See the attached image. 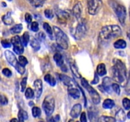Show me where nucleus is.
<instances>
[{"label": "nucleus", "instance_id": "f257e3e1", "mask_svg": "<svg viewBox=\"0 0 130 122\" xmlns=\"http://www.w3.org/2000/svg\"><path fill=\"white\" fill-rule=\"evenodd\" d=\"M114 66L111 68V74L113 80L120 84L123 87L126 86L128 83L127 69L123 61L118 58L113 60Z\"/></svg>", "mask_w": 130, "mask_h": 122}, {"label": "nucleus", "instance_id": "f03ea898", "mask_svg": "<svg viewBox=\"0 0 130 122\" xmlns=\"http://www.w3.org/2000/svg\"><path fill=\"white\" fill-rule=\"evenodd\" d=\"M122 34V30L118 25H108L104 26L99 33V38L102 41H106L118 38Z\"/></svg>", "mask_w": 130, "mask_h": 122}, {"label": "nucleus", "instance_id": "7ed1b4c3", "mask_svg": "<svg viewBox=\"0 0 130 122\" xmlns=\"http://www.w3.org/2000/svg\"><path fill=\"white\" fill-rule=\"evenodd\" d=\"M53 32H54L57 45L62 49L67 50L69 47V43L68 38L66 33L57 26H53Z\"/></svg>", "mask_w": 130, "mask_h": 122}, {"label": "nucleus", "instance_id": "20e7f679", "mask_svg": "<svg viewBox=\"0 0 130 122\" xmlns=\"http://www.w3.org/2000/svg\"><path fill=\"white\" fill-rule=\"evenodd\" d=\"M5 57H6L8 62L11 66H13V67H15V69L18 72H19L20 74H24L25 73V67H22V66H21L19 64V62H18L15 54H14L11 51L8 50L5 51Z\"/></svg>", "mask_w": 130, "mask_h": 122}, {"label": "nucleus", "instance_id": "39448f33", "mask_svg": "<svg viewBox=\"0 0 130 122\" xmlns=\"http://www.w3.org/2000/svg\"><path fill=\"white\" fill-rule=\"evenodd\" d=\"M55 99L52 95H47L44 98V100L42 104V107L47 116H50L53 114L55 110Z\"/></svg>", "mask_w": 130, "mask_h": 122}, {"label": "nucleus", "instance_id": "423d86ee", "mask_svg": "<svg viewBox=\"0 0 130 122\" xmlns=\"http://www.w3.org/2000/svg\"><path fill=\"white\" fill-rule=\"evenodd\" d=\"M81 85H83V86L85 88H86V90L88 92L89 94H90V96H91V100L93 102L94 104H99V103L100 102V100H101L100 96V95H99V93H98L91 86V85H90V84L88 83V81L85 78L81 79Z\"/></svg>", "mask_w": 130, "mask_h": 122}, {"label": "nucleus", "instance_id": "0eeeda50", "mask_svg": "<svg viewBox=\"0 0 130 122\" xmlns=\"http://www.w3.org/2000/svg\"><path fill=\"white\" fill-rule=\"evenodd\" d=\"M86 32H87L86 22L85 20L81 19V20L79 21V23L77 24L76 28L73 29V33H72V34L75 39L77 40H79L85 36Z\"/></svg>", "mask_w": 130, "mask_h": 122}, {"label": "nucleus", "instance_id": "6e6552de", "mask_svg": "<svg viewBox=\"0 0 130 122\" xmlns=\"http://www.w3.org/2000/svg\"><path fill=\"white\" fill-rule=\"evenodd\" d=\"M114 11L115 13L116 14L117 17L118 18V20L120 22L121 24H124L125 22L126 18V9L124 6L121 4L117 3H113L112 4Z\"/></svg>", "mask_w": 130, "mask_h": 122}, {"label": "nucleus", "instance_id": "1a4fd4ad", "mask_svg": "<svg viewBox=\"0 0 130 122\" xmlns=\"http://www.w3.org/2000/svg\"><path fill=\"white\" fill-rule=\"evenodd\" d=\"M88 11L89 14L95 15L99 12L102 5V0H87Z\"/></svg>", "mask_w": 130, "mask_h": 122}, {"label": "nucleus", "instance_id": "9d476101", "mask_svg": "<svg viewBox=\"0 0 130 122\" xmlns=\"http://www.w3.org/2000/svg\"><path fill=\"white\" fill-rule=\"evenodd\" d=\"M11 43L13 46V51L17 55H21L24 53V48L20 36L18 35L14 36L11 38Z\"/></svg>", "mask_w": 130, "mask_h": 122}, {"label": "nucleus", "instance_id": "9b49d317", "mask_svg": "<svg viewBox=\"0 0 130 122\" xmlns=\"http://www.w3.org/2000/svg\"><path fill=\"white\" fill-rule=\"evenodd\" d=\"M112 80L109 77H105L103 79L102 84L99 85L98 86L99 89L101 90L102 92H107V93H111L112 87L111 85L112 84Z\"/></svg>", "mask_w": 130, "mask_h": 122}, {"label": "nucleus", "instance_id": "f8f14e48", "mask_svg": "<svg viewBox=\"0 0 130 122\" xmlns=\"http://www.w3.org/2000/svg\"><path fill=\"white\" fill-rule=\"evenodd\" d=\"M34 94L37 99H39L41 95L43 92V82L41 80L38 79L36 80L34 82Z\"/></svg>", "mask_w": 130, "mask_h": 122}, {"label": "nucleus", "instance_id": "ddd939ff", "mask_svg": "<svg viewBox=\"0 0 130 122\" xmlns=\"http://www.w3.org/2000/svg\"><path fill=\"white\" fill-rule=\"evenodd\" d=\"M83 11V6L82 5L80 2H78L77 4L74 5L72 9V13L74 17L77 19V20L81 19V14Z\"/></svg>", "mask_w": 130, "mask_h": 122}, {"label": "nucleus", "instance_id": "4468645a", "mask_svg": "<svg viewBox=\"0 0 130 122\" xmlns=\"http://www.w3.org/2000/svg\"><path fill=\"white\" fill-rule=\"evenodd\" d=\"M82 110V106L80 104H76L72 107L70 113V115L72 118H77L81 114Z\"/></svg>", "mask_w": 130, "mask_h": 122}, {"label": "nucleus", "instance_id": "2eb2a0df", "mask_svg": "<svg viewBox=\"0 0 130 122\" xmlns=\"http://www.w3.org/2000/svg\"><path fill=\"white\" fill-rule=\"evenodd\" d=\"M58 79L67 86H72V80L70 77L64 74H58Z\"/></svg>", "mask_w": 130, "mask_h": 122}, {"label": "nucleus", "instance_id": "dca6fc26", "mask_svg": "<svg viewBox=\"0 0 130 122\" xmlns=\"http://www.w3.org/2000/svg\"><path fill=\"white\" fill-rule=\"evenodd\" d=\"M68 94L71 97H72L74 99H79L80 97V92H81L78 90V89L76 88L72 87V86H68Z\"/></svg>", "mask_w": 130, "mask_h": 122}, {"label": "nucleus", "instance_id": "f3484780", "mask_svg": "<svg viewBox=\"0 0 130 122\" xmlns=\"http://www.w3.org/2000/svg\"><path fill=\"white\" fill-rule=\"evenodd\" d=\"M114 118L118 121H124L126 119V114L123 109H120L116 113Z\"/></svg>", "mask_w": 130, "mask_h": 122}, {"label": "nucleus", "instance_id": "a211bd4d", "mask_svg": "<svg viewBox=\"0 0 130 122\" xmlns=\"http://www.w3.org/2000/svg\"><path fill=\"white\" fill-rule=\"evenodd\" d=\"M57 16L60 21L64 23V22L67 21L70 17V12L69 13L67 11H59L57 13Z\"/></svg>", "mask_w": 130, "mask_h": 122}, {"label": "nucleus", "instance_id": "6ab92c4d", "mask_svg": "<svg viewBox=\"0 0 130 122\" xmlns=\"http://www.w3.org/2000/svg\"><path fill=\"white\" fill-rule=\"evenodd\" d=\"M89 119L91 121H98V111L96 109L91 108L88 111Z\"/></svg>", "mask_w": 130, "mask_h": 122}, {"label": "nucleus", "instance_id": "aec40b11", "mask_svg": "<svg viewBox=\"0 0 130 122\" xmlns=\"http://www.w3.org/2000/svg\"><path fill=\"white\" fill-rule=\"evenodd\" d=\"M53 60L55 62L56 64L58 66V67H61L63 64H64V62H63V58L62 55L58 52H57L53 55Z\"/></svg>", "mask_w": 130, "mask_h": 122}, {"label": "nucleus", "instance_id": "412c9836", "mask_svg": "<svg viewBox=\"0 0 130 122\" xmlns=\"http://www.w3.org/2000/svg\"><path fill=\"white\" fill-rule=\"evenodd\" d=\"M96 73L99 76H104L107 74V70L106 67H105V64L104 63H100L98 65L97 67H96Z\"/></svg>", "mask_w": 130, "mask_h": 122}, {"label": "nucleus", "instance_id": "4be33fe9", "mask_svg": "<svg viewBox=\"0 0 130 122\" xmlns=\"http://www.w3.org/2000/svg\"><path fill=\"white\" fill-rule=\"evenodd\" d=\"M70 69H71L72 74H73V75L75 77L77 78H81V74L79 73V72L78 68H77V66H76V64H75L74 62H70Z\"/></svg>", "mask_w": 130, "mask_h": 122}, {"label": "nucleus", "instance_id": "5701e85b", "mask_svg": "<svg viewBox=\"0 0 130 122\" xmlns=\"http://www.w3.org/2000/svg\"><path fill=\"white\" fill-rule=\"evenodd\" d=\"M2 21L5 25H11L13 23V19L11 17V12H8L7 13L4 15L2 17Z\"/></svg>", "mask_w": 130, "mask_h": 122}, {"label": "nucleus", "instance_id": "b1692460", "mask_svg": "<svg viewBox=\"0 0 130 122\" xmlns=\"http://www.w3.org/2000/svg\"><path fill=\"white\" fill-rule=\"evenodd\" d=\"M102 106L104 109H110L115 106V102L113 100L110 99H107L104 101L102 104Z\"/></svg>", "mask_w": 130, "mask_h": 122}, {"label": "nucleus", "instance_id": "393cba45", "mask_svg": "<svg viewBox=\"0 0 130 122\" xmlns=\"http://www.w3.org/2000/svg\"><path fill=\"white\" fill-rule=\"evenodd\" d=\"M126 45L127 43L126 41L122 39H118L116 41L114 42V48H117V49H123V48H125L126 47Z\"/></svg>", "mask_w": 130, "mask_h": 122}, {"label": "nucleus", "instance_id": "a878e982", "mask_svg": "<svg viewBox=\"0 0 130 122\" xmlns=\"http://www.w3.org/2000/svg\"><path fill=\"white\" fill-rule=\"evenodd\" d=\"M44 81H45L46 83H48L50 86H55L56 83H57L56 82L55 79L54 77H53L52 75H51L50 74H46L45 76H44Z\"/></svg>", "mask_w": 130, "mask_h": 122}, {"label": "nucleus", "instance_id": "bb28decb", "mask_svg": "<svg viewBox=\"0 0 130 122\" xmlns=\"http://www.w3.org/2000/svg\"><path fill=\"white\" fill-rule=\"evenodd\" d=\"M43 27L44 30L48 34V36L50 37L51 39H53V30H52V27L50 25V24L47 22H44L43 25Z\"/></svg>", "mask_w": 130, "mask_h": 122}, {"label": "nucleus", "instance_id": "cd10ccee", "mask_svg": "<svg viewBox=\"0 0 130 122\" xmlns=\"http://www.w3.org/2000/svg\"><path fill=\"white\" fill-rule=\"evenodd\" d=\"M22 29H23L22 24H16V25H13V26L10 29V31L12 34H19L20 33H21Z\"/></svg>", "mask_w": 130, "mask_h": 122}, {"label": "nucleus", "instance_id": "c85d7f7f", "mask_svg": "<svg viewBox=\"0 0 130 122\" xmlns=\"http://www.w3.org/2000/svg\"><path fill=\"white\" fill-rule=\"evenodd\" d=\"M28 114L25 111L24 109H20L18 113V119L20 121H24V120H26L28 119Z\"/></svg>", "mask_w": 130, "mask_h": 122}, {"label": "nucleus", "instance_id": "c756f323", "mask_svg": "<svg viewBox=\"0 0 130 122\" xmlns=\"http://www.w3.org/2000/svg\"><path fill=\"white\" fill-rule=\"evenodd\" d=\"M30 44L35 52H37V51L39 50L41 48L40 43H39V41H38L36 38H33L32 39H31V41H30Z\"/></svg>", "mask_w": 130, "mask_h": 122}, {"label": "nucleus", "instance_id": "7c9ffc66", "mask_svg": "<svg viewBox=\"0 0 130 122\" xmlns=\"http://www.w3.org/2000/svg\"><path fill=\"white\" fill-rule=\"evenodd\" d=\"M28 1L32 6L36 8H39L41 7L44 5L46 0H28Z\"/></svg>", "mask_w": 130, "mask_h": 122}, {"label": "nucleus", "instance_id": "2f4dec72", "mask_svg": "<svg viewBox=\"0 0 130 122\" xmlns=\"http://www.w3.org/2000/svg\"><path fill=\"white\" fill-rule=\"evenodd\" d=\"M29 39H30V36H29V33L27 31L25 32L22 35V44L24 47H27L28 44V43L29 41Z\"/></svg>", "mask_w": 130, "mask_h": 122}, {"label": "nucleus", "instance_id": "473e14b6", "mask_svg": "<svg viewBox=\"0 0 130 122\" xmlns=\"http://www.w3.org/2000/svg\"><path fill=\"white\" fill-rule=\"evenodd\" d=\"M32 114L33 117H34V118L39 117L41 114V110L38 107L34 106L32 108Z\"/></svg>", "mask_w": 130, "mask_h": 122}, {"label": "nucleus", "instance_id": "72a5a7b5", "mask_svg": "<svg viewBox=\"0 0 130 122\" xmlns=\"http://www.w3.org/2000/svg\"><path fill=\"white\" fill-rule=\"evenodd\" d=\"M98 121L102 122H114L116 121V119L113 117L107 116H102Z\"/></svg>", "mask_w": 130, "mask_h": 122}, {"label": "nucleus", "instance_id": "f704fd0d", "mask_svg": "<svg viewBox=\"0 0 130 122\" xmlns=\"http://www.w3.org/2000/svg\"><path fill=\"white\" fill-rule=\"evenodd\" d=\"M25 97L27 99H30L34 97V92L31 88L29 87L26 89L25 92Z\"/></svg>", "mask_w": 130, "mask_h": 122}, {"label": "nucleus", "instance_id": "c9c22d12", "mask_svg": "<svg viewBox=\"0 0 130 122\" xmlns=\"http://www.w3.org/2000/svg\"><path fill=\"white\" fill-rule=\"evenodd\" d=\"M19 63L22 67H25L27 64H28V60L26 58V57H25L23 55H20L19 57Z\"/></svg>", "mask_w": 130, "mask_h": 122}, {"label": "nucleus", "instance_id": "e433bc0d", "mask_svg": "<svg viewBox=\"0 0 130 122\" xmlns=\"http://www.w3.org/2000/svg\"><path fill=\"white\" fill-rule=\"evenodd\" d=\"M111 87H112V89L115 92V93L117 94V95H120L121 89H120V86H119V84L117 83H112V84L111 85Z\"/></svg>", "mask_w": 130, "mask_h": 122}, {"label": "nucleus", "instance_id": "4c0bfd02", "mask_svg": "<svg viewBox=\"0 0 130 122\" xmlns=\"http://www.w3.org/2000/svg\"><path fill=\"white\" fill-rule=\"evenodd\" d=\"M123 105L126 110H129L130 108V100L128 98H124L123 99Z\"/></svg>", "mask_w": 130, "mask_h": 122}, {"label": "nucleus", "instance_id": "58836bf2", "mask_svg": "<svg viewBox=\"0 0 130 122\" xmlns=\"http://www.w3.org/2000/svg\"><path fill=\"white\" fill-rule=\"evenodd\" d=\"M44 15L48 19H53L54 17V14H53V11L50 9H46L44 11Z\"/></svg>", "mask_w": 130, "mask_h": 122}, {"label": "nucleus", "instance_id": "ea45409f", "mask_svg": "<svg viewBox=\"0 0 130 122\" xmlns=\"http://www.w3.org/2000/svg\"><path fill=\"white\" fill-rule=\"evenodd\" d=\"M30 30L33 32H38L39 30V24L37 22H33L31 23L30 26Z\"/></svg>", "mask_w": 130, "mask_h": 122}, {"label": "nucleus", "instance_id": "a19ab883", "mask_svg": "<svg viewBox=\"0 0 130 122\" xmlns=\"http://www.w3.org/2000/svg\"><path fill=\"white\" fill-rule=\"evenodd\" d=\"M27 81V77H24V78L22 80L21 83H20V85H21V92H24L25 91V88H26Z\"/></svg>", "mask_w": 130, "mask_h": 122}, {"label": "nucleus", "instance_id": "79ce46f5", "mask_svg": "<svg viewBox=\"0 0 130 122\" xmlns=\"http://www.w3.org/2000/svg\"><path fill=\"white\" fill-rule=\"evenodd\" d=\"M8 103V100L7 97L3 94H0V104L1 105H6Z\"/></svg>", "mask_w": 130, "mask_h": 122}, {"label": "nucleus", "instance_id": "37998d69", "mask_svg": "<svg viewBox=\"0 0 130 122\" xmlns=\"http://www.w3.org/2000/svg\"><path fill=\"white\" fill-rule=\"evenodd\" d=\"M2 73L7 78L11 77V75H12V72H11V71L8 68L3 69L2 71Z\"/></svg>", "mask_w": 130, "mask_h": 122}, {"label": "nucleus", "instance_id": "c03bdc74", "mask_svg": "<svg viewBox=\"0 0 130 122\" xmlns=\"http://www.w3.org/2000/svg\"><path fill=\"white\" fill-rule=\"evenodd\" d=\"M1 44H2L3 47L4 48H10L11 47V42L9 41L7 39H4V40H2L1 42Z\"/></svg>", "mask_w": 130, "mask_h": 122}, {"label": "nucleus", "instance_id": "a18cd8bd", "mask_svg": "<svg viewBox=\"0 0 130 122\" xmlns=\"http://www.w3.org/2000/svg\"><path fill=\"white\" fill-rule=\"evenodd\" d=\"M36 36L37 38H38L37 39H38V41H43L44 39H45L46 38L45 34H44V33H43V32H39Z\"/></svg>", "mask_w": 130, "mask_h": 122}, {"label": "nucleus", "instance_id": "49530a36", "mask_svg": "<svg viewBox=\"0 0 130 122\" xmlns=\"http://www.w3.org/2000/svg\"><path fill=\"white\" fill-rule=\"evenodd\" d=\"M25 22H26L27 23H28V24L31 23L32 20V15H30V13H26L25 14Z\"/></svg>", "mask_w": 130, "mask_h": 122}, {"label": "nucleus", "instance_id": "de8ad7c7", "mask_svg": "<svg viewBox=\"0 0 130 122\" xmlns=\"http://www.w3.org/2000/svg\"><path fill=\"white\" fill-rule=\"evenodd\" d=\"M98 76H99V75L97 74V73H96V72H95V76H94V80L91 82V84H93V85H96V84H97L98 83H99V77Z\"/></svg>", "mask_w": 130, "mask_h": 122}, {"label": "nucleus", "instance_id": "09e8293b", "mask_svg": "<svg viewBox=\"0 0 130 122\" xmlns=\"http://www.w3.org/2000/svg\"><path fill=\"white\" fill-rule=\"evenodd\" d=\"M75 82H76V81H75ZM76 85H77V86H78V87L79 88V89H80V90H81V93H82V94H83V97H84V99H85V106L86 107V105H87V100H86V95H85V93H84V91H83V89L81 88V86H79V85L77 83H76Z\"/></svg>", "mask_w": 130, "mask_h": 122}, {"label": "nucleus", "instance_id": "8fccbe9b", "mask_svg": "<svg viewBox=\"0 0 130 122\" xmlns=\"http://www.w3.org/2000/svg\"><path fill=\"white\" fill-rule=\"evenodd\" d=\"M80 121L81 122H86L87 121V119H86V113L85 112H83L81 114V117H80Z\"/></svg>", "mask_w": 130, "mask_h": 122}, {"label": "nucleus", "instance_id": "3c124183", "mask_svg": "<svg viewBox=\"0 0 130 122\" xmlns=\"http://www.w3.org/2000/svg\"><path fill=\"white\" fill-rule=\"evenodd\" d=\"M60 115H58V114H57V115L53 118L54 121H60Z\"/></svg>", "mask_w": 130, "mask_h": 122}, {"label": "nucleus", "instance_id": "603ef678", "mask_svg": "<svg viewBox=\"0 0 130 122\" xmlns=\"http://www.w3.org/2000/svg\"><path fill=\"white\" fill-rule=\"evenodd\" d=\"M60 67H61V69H62V71H64V72H67V67H66V65L63 64L62 66H61Z\"/></svg>", "mask_w": 130, "mask_h": 122}, {"label": "nucleus", "instance_id": "864d4df0", "mask_svg": "<svg viewBox=\"0 0 130 122\" xmlns=\"http://www.w3.org/2000/svg\"><path fill=\"white\" fill-rule=\"evenodd\" d=\"M19 121V119H15V118H13V119H11V120H10V121Z\"/></svg>", "mask_w": 130, "mask_h": 122}, {"label": "nucleus", "instance_id": "5fc2aeb1", "mask_svg": "<svg viewBox=\"0 0 130 122\" xmlns=\"http://www.w3.org/2000/svg\"><path fill=\"white\" fill-rule=\"evenodd\" d=\"M129 114H130V113H129V112H128V118H130Z\"/></svg>", "mask_w": 130, "mask_h": 122}, {"label": "nucleus", "instance_id": "6e6d98bb", "mask_svg": "<svg viewBox=\"0 0 130 122\" xmlns=\"http://www.w3.org/2000/svg\"><path fill=\"white\" fill-rule=\"evenodd\" d=\"M0 81H1V76H0Z\"/></svg>", "mask_w": 130, "mask_h": 122}, {"label": "nucleus", "instance_id": "4d7b16f0", "mask_svg": "<svg viewBox=\"0 0 130 122\" xmlns=\"http://www.w3.org/2000/svg\"><path fill=\"white\" fill-rule=\"evenodd\" d=\"M9 1H11V0H9Z\"/></svg>", "mask_w": 130, "mask_h": 122}]
</instances>
